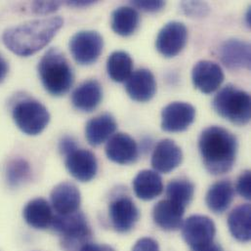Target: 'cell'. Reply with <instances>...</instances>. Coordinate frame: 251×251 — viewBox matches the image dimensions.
<instances>
[{"instance_id": "obj_1", "label": "cell", "mask_w": 251, "mask_h": 251, "mask_svg": "<svg viewBox=\"0 0 251 251\" xmlns=\"http://www.w3.org/2000/svg\"><path fill=\"white\" fill-rule=\"evenodd\" d=\"M61 17L33 20L6 29L3 42L6 47L21 57H28L44 48L63 26Z\"/></svg>"}, {"instance_id": "obj_2", "label": "cell", "mask_w": 251, "mask_h": 251, "mask_svg": "<svg viewBox=\"0 0 251 251\" xmlns=\"http://www.w3.org/2000/svg\"><path fill=\"white\" fill-rule=\"evenodd\" d=\"M199 150L205 169L213 174H225L233 168L237 153L236 136L221 126L205 128L199 139Z\"/></svg>"}, {"instance_id": "obj_3", "label": "cell", "mask_w": 251, "mask_h": 251, "mask_svg": "<svg viewBox=\"0 0 251 251\" xmlns=\"http://www.w3.org/2000/svg\"><path fill=\"white\" fill-rule=\"evenodd\" d=\"M41 82L53 96H63L73 86L74 71L65 55L57 48L49 49L38 64Z\"/></svg>"}, {"instance_id": "obj_4", "label": "cell", "mask_w": 251, "mask_h": 251, "mask_svg": "<svg viewBox=\"0 0 251 251\" xmlns=\"http://www.w3.org/2000/svg\"><path fill=\"white\" fill-rule=\"evenodd\" d=\"M212 107L216 114L234 125L246 126L251 122V95L235 85L223 87L214 97Z\"/></svg>"}, {"instance_id": "obj_5", "label": "cell", "mask_w": 251, "mask_h": 251, "mask_svg": "<svg viewBox=\"0 0 251 251\" xmlns=\"http://www.w3.org/2000/svg\"><path fill=\"white\" fill-rule=\"evenodd\" d=\"M51 227L62 237V247L66 251H78L88 244L92 233L85 215L81 211L54 216Z\"/></svg>"}, {"instance_id": "obj_6", "label": "cell", "mask_w": 251, "mask_h": 251, "mask_svg": "<svg viewBox=\"0 0 251 251\" xmlns=\"http://www.w3.org/2000/svg\"><path fill=\"white\" fill-rule=\"evenodd\" d=\"M15 124L27 135H38L48 126L50 114L40 102L26 98L19 101L12 110Z\"/></svg>"}, {"instance_id": "obj_7", "label": "cell", "mask_w": 251, "mask_h": 251, "mask_svg": "<svg viewBox=\"0 0 251 251\" xmlns=\"http://www.w3.org/2000/svg\"><path fill=\"white\" fill-rule=\"evenodd\" d=\"M182 237L194 251L206 249L213 244L216 226L212 219L204 215H192L182 224Z\"/></svg>"}, {"instance_id": "obj_8", "label": "cell", "mask_w": 251, "mask_h": 251, "mask_svg": "<svg viewBox=\"0 0 251 251\" xmlns=\"http://www.w3.org/2000/svg\"><path fill=\"white\" fill-rule=\"evenodd\" d=\"M104 47L102 35L94 30L76 32L70 40V51L76 63L87 66L95 63Z\"/></svg>"}, {"instance_id": "obj_9", "label": "cell", "mask_w": 251, "mask_h": 251, "mask_svg": "<svg viewBox=\"0 0 251 251\" xmlns=\"http://www.w3.org/2000/svg\"><path fill=\"white\" fill-rule=\"evenodd\" d=\"M187 39V26L181 22L172 21L165 24L159 30L155 40V48L162 56L173 58L184 49Z\"/></svg>"}, {"instance_id": "obj_10", "label": "cell", "mask_w": 251, "mask_h": 251, "mask_svg": "<svg viewBox=\"0 0 251 251\" xmlns=\"http://www.w3.org/2000/svg\"><path fill=\"white\" fill-rule=\"evenodd\" d=\"M196 119V109L186 102H173L161 112V129L177 133L187 130Z\"/></svg>"}, {"instance_id": "obj_11", "label": "cell", "mask_w": 251, "mask_h": 251, "mask_svg": "<svg viewBox=\"0 0 251 251\" xmlns=\"http://www.w3.org/2000/svg\"><path fill=\"white\" fill-rule=\"evenodd\" d=\"M112 225L118 233H128L139 220L140 213L134 201L128 196H120L109 206Z\"/></svg>"}, {"instance_id": "obj_12", "label": "cell", "mask_w": 251, "mask_h": 251, "mask_svg": "<svg viewBox=\"0 0 251 251\" xmlns=\"http://www.w3.org/2000/svg\"><path fill=\"white\" fill-rule=\"evenodd\" d=\"M224 78L222 68L207 60L198 62L192 71V80L195 87L204 94L215 92L221 86Z\"/></svg>"}, {"instance_id": "obj_13", "label": "cell", "mask_w": 251, "mask_h": 251, "mask_svg": "<svg viewBox=\"0 0 251 251\" xmlns=\"http://www.w3.org/2000/svg\"><path fill=\"white\" fill-rule=\"evenodd\" d=\"M221 62L230 70L251 69V44L245 40L231 38L224 41L219 48Z\"/></svg>"}, {"instance_id": "obj_14", "label": "cell", "mask_w": 251, "mask_h": 251, "mask_svg": "<svg viewBox=\"0 0 251 251\" xmlns=\"http://www.w3.org/2000/svg\"><path fill=\"white\" fill-rule=\"evenodd\" d=\"M66 167L75 179L89 182L97 174L98 163L92 151L77 148L66 156Z\"/></svg>"}, {"instance_id": "obj_15", "label": "cell", "mask_w": 251, "mask_h": 251, "mask_svg": "<svg viewBox=\"0 0 251 251\" xmlns=\"http://www.w3.org/2000/svg\"><path fill=\"white\" fill-rule=\"evenodd\" d=\"M183 160L180 147L170 139H163L155 146L151 155V166L156 172L167 174L177 168Z\"/></svg>"}, {"instance_id": "obj_16", "label": "cell", "mask_w": 251, "mask_h": 251, "mask_svg": "<svg viewBox=\"0 0 251 251\" xmlns=\"http://www.w3.org/2000/svg\"><path fill=\"white\" fill-rule=\"evenodd\" d=\"M126 90L132 100L140 103L149 102L156 92L155 78L151 71L139 69L126 80Z\"/></svg>"}, {"instance_id": "obj_17", "label": "cell", "mask_w": 251, "mask_h": 251, "mask_svg": "<svg viewBox=\"0 0 251 251\" xmlns=\"http://www.w3.org/2000/svg\"><path fill=\"white\" fill-rule=\"evenodd\" d=\"M108 158L119 164L134 163L139 156V149L135 140L126 133L112 136L106 146Z\"/></svg>"}, {"instance_id": "obj_18", "label": "cell", "mask_w": 251, "mask_h": 251, "mask_svg": "<svg viewBox=\"0 0 251 251\" xmlns=\"http://www.w3.org/2000/svg\"><path fill=\"white\" fill-rule=\"evenodd\" d=\"M51 203L57 214L66 215L78 211L81 196L78 188L71 182L57 185L51 192Z\"/></svg>"}, {"instance_id": "obj_19", "label": "cell", "mask_w": 251, "mask_h": 251, "mask_svg": "<svg viewBox=\"0 0 251 251\" xmlns=\"http://www.w3.org/2000/svg\"><path fill=\"white\" fill-rule=\"evenodd\" d=\"M185 209L168 199L162 200L154 205L152 218L160 229L168 232L177 231L182 227Z\"/></svg>"}, {"instance_id": "obj_20", "label": "cell", "mask_w": 251, "mask_h": 251, "mask_svg": "<svg viewBox=\"0 0 251 251\" xmlns=\"http://www.w3.org/2000/svg\"><path fill=\"white\" fill-rule=\"evenodd\" d=\"M103 99L101 84L94 79L87 80L80 84L72 95V102L75 109L90 113L94 111Z\"/></svg>"}, {"instance_id": "obj_21", "label": "cell", "mask_w": 251, "mask_h": 251, "mask_svg": "<svg viewBox=\"0 0 251 251\" xmlns=\"http://www.w3.org/2000/svg\"><path fill=\"white\" fill-rule=\"evenodd\" d=\"M135 195L142 201H151L163 191L162 179L156 171L142 170L133 180Z\"/></svg>"}, {"instance_id": "obj_22", "label": "cell", "mask_w": 251, "mask_h": 251, "mask_svg": "<svg viewBox=\"0 0 251 251\" xmlns=\"http://www.w3.org/2000/svg\"><path fill=\"white\" fill-rule=\"evenodd\" d=\"M23 216L25 222L32 228L45 230L51 227L54 214L47 201L44 199H34L24 208Z\"/></svg>"}, {"instance_id": "obj_23", "label": "cell", "mask_w": 251, "mask_h": 251, "mask_svg": "<svg viewBox=\"0 0 251 251\" xmlns=\"http://www.w3.org/2000/svg\"><path fill=\"white\" fill-rule=\"evenodd\" d=\"M117 122L110 114H103L90 120L85 126V136L91 146L97 147L106 142L117 130Z\"/></svg>"}, {"instance_id": "obj_24", "label": "cell", "mask_w": 251, "mask_h": 251, "mask_svg": "<svg viewBox=\"0 0 251 251\" xmlns=\"http://www.w3.org/2000/svg\"><path fill=\"white\" fill-rule=\"evenodd\" d=\"M234 199V187L228 180L214 183L207 191L205 202L207 207L216 214H222L231 205Z\"/></svg>"}, {"instance_id": "obj_25", "label": "cell", "mask_w": 251, "mask_h": 251, "mask_svg": "<svg viewBox=\"0 0 251 251\" xmlns=\"http://www.w3.org/2000/svg\"><path fill=\"white\" fill-rule=\"evenodd\" d=\"M228 226L232 236L241 243H248L251 238V208L249 203L241 204L228 216Z\"/></svg>"}, {"instance_id": "obj_26", "label": "cell", "mask_w": 251, "mask_h": 251, "mask_svg": "<svg viewBox=\"0 0 251 251\" xmlns=\"http://www.w3.org/2000/svg\"><path fill=\"white\" fill-rule=\"evenodd\" d=\"M139 24V13L133 7L121 6L112 13V28L117 34L121 36L132 35L137 30Z\"/></svg>"}, {"instance_id": "obj_27", "label": "cell", "mask_w": 251, "mask_h": 251, "mask_svg": "<svg viewBox=\"0 0 251 251\" xmlns=\"http://www.w3.org/2000/svg\"><path fill=\"white\" fill-rule=\"evenodd\" d=\"M107 72L112 80L125 82L133 72V60L125 51L113 52L107 61Z\"/></svg>"}, {"instance_id": "obj_28", "label": "cell", "mask_w": 251, "mask_h": 251, "mask_svg": "<svg viewBox=\"0 0 251 251\" xmlns=\"http://www.w3.org/2000/svg\"><path fill=\"white\" fill-rule=\"evenodd\" d=\"M195 194V186L188 179H175L166 187L167 199L186 208L192 201Z\"/></svg>"}, {"instance_id": "obj_29", "label": "cell", "mask_w": 251, "mask_h": 251, "mask_svg": "<svg viewBox=\"0 0 251 251\" xmlns=\"http://www.w3.org/2000/svg\"><path fill=\"white\" fill-rule=\"evenodd\" d=\"M29 174V164L24 159H14L7 166V180L12 187L22 185L28 179Z\"/></svg>"}, {"instance_id": "obj_30", "label": "cell", "mask_w": 251, "mask_h": 251, "mask_svg": "<svg viewBox=\"0 0 251 251\" xmlns=\"http://www.w3.org/2000/svg\"><path fill=\"white\" fill-rule=\"evenodd\" d=\"M181 10L190 18H203L210 12V7L202 1H183L180 4Z\"/></svg>"}, {"instance_id": "obj_31", "label": "cell", "mask_w": 251, "mask_h": 251, "mask_svg": "<svg viewBox=\"0 0 251 251\" xmlns=\"http://www.w3.org/2000/svg\"><path fill=\"white\" fill-rule=\"evenodd\" d=\"M251 175L250 170L244 171L241 174V176L239 177L238 182H237V187H236L238 194L242 198H244L248 201H250L251 199Z\"/></svg>"}, {"instance_id": "obj_32", "label": "cell", "mask_w": 251, "mask_h": 251, "mask_svg": "<svg viewBox=\"0 0 251 251\" xmlns=\"http://www.w3.org/2000/svg\"><path fill=\"white\" fill-rule=\"evenodd\" d=\"M133 8H137L143 12H148V13H154V12H158L160 11L164 6H165V2L161 1V0H157V1H132L131 2Z\"/></svg>"}, {"instance_id": "obj_33", "label": "cell", "mask_w": 251, "mask_h": 251, "mask_svg": "<svg viewBox=\"0 0 251 251\" xmlns=\"http://www.w3.org/2000/svg\"><path fill=\"white\" fill-rule=\"evenodd\" d=\"M61 6L59 1H35L31 4L32 11L37 14H48L58 10Z\"/></svg>"}, {"instance_id": "obj_34", "label": "cell", "mask_w": 251, "mask_h": 251, "mask_svg": "<svg viewBox=\"0 0 251 251\" xmlns=\"http://www.w3.org/2000/svg\"><path fill=\"white\" fill-rule=\"evenodd\" d=\"M132 251H159V247L153 239L142 238L135 244Z\"/></svg>"}, {"instance_id": "obj_35", "label": "cell", "mask_w": 251, "mask_h": 251, "mask_svg": "<svg viewBox=\"0 0 251 251\" xmlns=\"http://www.w3.org/2000/svg\"><path fill=\"white\" fill-rule=\"evenodd\" d=\"M76 149H77V145H76L75 141L74 140V138H72L70 136H66L60 141L59 150H60L61 153L66 156Z\"/></svg>"}, {"instance_id": "obj_36", "label": "cell", "mask_w": 251, "mask_h": 251, "mask_svg": "<svg viewBox=\"0 0 251 251\" xmlns=\"http://www.w3.org/2000/svg\"><path fill=\"white\" fill-rule=\"evenodd\" d=\"M78 251H115L109 246H100L97 244H86Z\"/></svg>"}, {"instance_id": "obj_37", "label": "cell", "mask_w": 251, "mask_h": 251, "mask_svg": "<svg viewBox=\"0 0 251 251\" xmlns=\"http://www.w3.org/2000/svg\"><path fill=\"white\" fill-rule=\"evenodd\" d=\"M9 71V67H8V63L6 62V60L0 55V82H2L5 77L7 76Z\"/></svg>"}, {"instance_id": "obj_38", "label": "cell", "mask_w": 251, "mask_h": 251, "mask_svg": "<svg viewBox=\"0 0 251 251\" xmlns=\"http://www.w3.org/2000/svg\"><path fill=\"white\" fill-rule=\"evenodd\" d=\"M95 3L94 1H69L68 4L74 7H86Z\"/></svg>"}, {"instance_id": "obj_39", "label": "cell", "mask_w": 251, "mask_h": 251, "mask_svg": "<svg viewBox=\"0 0 251 251\" xmlns=\"http://www.w3.org/2000/svg\"><path fill=\"white\" fill-rule=\"evenodd\" d=\"M222 251V249L218 246V245H215V244H212V245H210L209 247H207L206 249H204V250H202V251Z\"/></svg>"}, {"instance_id": "obj_40", "label": "cell", "mask_w": 251, "mask_h": 251, "mask_svg": "<svg viewBox=\"0 0 251 251\" xmlns=\"http://www.w3.org/2000/svg\"><path fill=\"white\" fill-rule=\"evenodd\" d=\"M246 21H247V25H248V26H251V10H250V9L248 10L247 15H246Z\"/></svg>"}]
</instances>
